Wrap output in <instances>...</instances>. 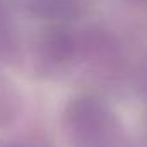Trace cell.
I'll list each match as a JSON object with an SVG mask.
<instances>
[{
  "label": "cell",
  "mask_w": 147,
  "mask_h": 147,
  "mask_svg": "<svg viewBox=\"0 0 147 147\" xmlns=\"http://www.w3.org/2000/svg\"><path fill=\"white\" fill-rule=\"evenodd\" d=\"M65 121L75 147H127L118 121L96 101L79 99L72 103Z\"/></svg>",
  "instance_id": "6da1fadb"
},
{
  "label": "cell",
  "mask_w": 147,
  "mask_h": 147,
  "mask_svg": "<svg viewBox=\"0 0 147 147\" xmlns=\"http://www.w3.org/2000/svg\"><path fill=\"white\" fill-rule=\"evenodd\" d=\"M91 0H26L28 9L41 19L65 22L82 16Z\"/></svg>",
  "instance_id": "7a4b0ae2"
},
{
  "label": "cell",
  "mask_w": 147,
  "mask_h": 147,
  "mask_svg": "<svg viewBox=\"0 0 147 147\" xmlns=\"http://www.w3.org/2000/svg\"><path fill=\"white\" fill-rule=\"evenodd\" d=\"M19 111V96L10 80L0 74V128L12 123Z\"/></svg>",
  "instance_id": "3957f363"
},
{
  "label": "cell",
  "mask_w": 147,
  "mask_h": 147,
  "mask_svg": "<svg viewBox=\"0 0 147 147\" xmlns=\"http://www.w3.org/2000/svg\"><path fill=\"white\" fill-rule=\"evenodd\" d=\"M17 51V34L9 10L0 0V60H10Z\"/></svg>",
  "instance_id": "277c9868"
},
{
  "label": "cell",
  "mask_w": 147,
  "mask_h": 147,
  "mask_svg": "<svg viewBox=\"0 0 147 147\" xmlns=\"http://www.w3.org/2000/svg\"><path fill=\"white\" fill-rule=\"evenodd\" d=\"M7 147H24V146H7Z\"/></svg>",
  "instance_id": "5b68a950"
},
{
  "label": "cell",
  "mask_w": 147,
  "mask_h": 147,
  "mask_svg": "<svg viewBox=\"0 0 147 147\" xmlns=\"http://www.w3.org/2000/svg\"><path fill=\"white\" fill-rule=\"evenodd\" d=\"M142 2H147V0H142Z\"/></svg>",
  "instance_id": "8992f818"
}]
</instances>
